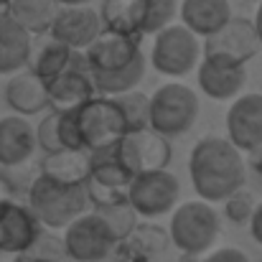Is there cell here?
I'll return each mask as SVG.
<instances>
[{"mask_svg": "<svg viewBox=\"0 0 262 262\" xmlns=\"http://www.w3.org/2000/svg\"><path fill=\"white\" fill-rule=\"evenodd\" d=\"M140 41L135 36L115 33L102 28V33L84 49L89 74H110L117 69H125L140 56Z\"/></svg>", "mask_w": 262, "mask_h": 262, "instance_id": "11", "label": "cell"}, {"mask_svg": "<svg viewBox=\"0 0 262 262\" xmlns=\"http://www.w3.org/2000/svg\"><path fill=\"white\" fill-rule=\"evenodd\" d=\"M28 209L49 229H67L87 209L84 186H59L38 176L28 188Z\"/></svg>", "mask_w": 262, "mask_h": 262, "instance_id": "3", "label": "cell"}, {"mask_svg": "<svg viewBox=\"0 0 262 262\" xmlns=\"http://www.w3.org/2000/svg\"><path fill=\"white\" fill-rule=\"evenodd\" d=\"M181 262H204V260H201V255H183Z\"/></svg>", "mask_w": 262, "mask_h": 262, "instance_id": "36", "label": "cell"}, {"mask_svg": "<svg viewBox=\"0 0 262 262\" xmlns=\"http://www.w3.org/2000/svg\"><path fill=\"white\" fill-rule=\"evenodd\" d=\"M260 49V38H257L252 20L234 18V15L227 20V26H222L216 33H211L201 46L204 59L232 64V67H245L250 59L257 56Z\"/></svg>", "mask_w": 262, "mask_h": 262, "instance_id": "6", "label": "cell"}, {"mask_svg": "<svg viewBox=\"0 0 262 262\" xmlns=\"http://www.w3.org/2000/svg\"><path fill=\"white\" fill-rule=\"evenodd\" d=\"M36 150V133L26 117L8 115L0 117V166L15 168L31 161Z\"/></svg>", "mask_w": 262, "mask_h": 262, "instance_id": "16", "label": "cell"}, {"mask_svg": "<svg viewBox=\"0 0 262 262\" xmlns=\"http://www.w3.org/2000/svg\"><path fill=\"white\" fill-rule=\"evenodd\" d=\"M5 102L18 117L26 115H38L49 107V94H46V82L33 77L31 72L13 74L10 82L5 84Z\"/></svg>", "mask_w": 262, "mask_h": 262, "instance_id": "20", "label": "cell"}, {"mask_svg": "<svg viewBox=\"0 0 262 262\" xmlns=\"http://www.w3.org/2000/svg\"><path fill=\"white\" fill-rule=\"evenodd\" d=\"M61 245H64V255L74 262H102L110 257L117 242L112 239L102 219L94 211H89L77 216L67 227Z\"/></svg>", "mask_w": 262, "mask_h": 262, "instance_id": "10", "label": "cell"}, {"mask_svg": "<svg viewBox=\"0 0 262 262\" xmlns=\"http://www.w3.org/2000/svg\"><path fill=\"white\" fill-rule=\"evenodd\" d=\"M115 158L130 178L156 173V171H166L171 161V145L150 127L140 133H125L122 140L115 145Z\"/></svg>", "mask_w": 262, "mask_h": 262, "instance_id": "7", "label": "cell"}, {"mask_svg": "<svg viewBox=\"0 0 262 262\" xmlns=\"http://www.w3.org/2000/svg\"><path fill=\"white\" fill-rule=\"evenodd\" d=\"M260 262H262V260H260Z\"/></svg>", "mask_w": 262, "mask_h": 262, "instance_id": "38", "label": "cell"}, {"mask_svg": "<svg viewBox=\"0 0 262 262\" xmlns=\"http://www.w3.org/2000/svg\"><path fill=\"white\" fill-rule=\"evenodd\" d=\"M204 262H250V257L239 247H222V250H214Z\"/></svg>", "mask_w": 262, "mask_h": 262, "instance_id": "30", "label": "cell"}, {"mask_svg": "<svg viewBox=\"0 0 262 262\" xmlns=\"http://www.w3.org/2000/svg\"><path fill=\"white\" fill-rule=\"evenodd\" d=\"M176 13H178L176 0H145L143 33H161L163 28L173 26Z\"/></svg>", "mask_w": 262, "mask_h": 262, "instance_id": "28", "label": "cell"}, {"mask_svg": "<svg viewBox=\"0 0 262 262\" xmlns=\"http://www.w3.org/2000/svg\"><path fill=\"white\" fill-rule=\"evenodd\" d=\"M94 214L102 219V224L107 227V232L112 234L115 242H122L135 232L138 214L133 211V206L127 201H117V204H110V206H97Z\"/></svg>", "mask_w": 262, "mask_h": 262, "instance_id": "26", "label": "cell"}, {"mask_svg": "<svg viewBox=\"0 0 262 262\" xmlns=\"http://www.w3.org/2000/svg\"><path fill=\"white\" fill-rule=\"evenodd\" d=\"M229 143L242 153L262 148V94H242L232 102L227 112Z\"/></svg>", "mask_w": 262, "mask_h": 262, "instance_id": "13", "label": "cell"}, {"mask_svg": "<svg viewBox=\"0 0 262 262\" xmlns=\"http://www.w3.org/2000/svg\"><path fill=\"white\" fill-rule=\"evenodd\" d=\"M13 204H15V188H13V183L5 176L0 173V214L8 206H13Z\"/></svg>", "mask_w": 262, "mask_h": 262, "instance_id": "31", "label": "cell"}, {"mask_svg": "<svg viewBox=\"0 0 262 262\" xmlns=\"http://www.w3.org/2000/svg\"><path fill=\"white\" fill-rule=\"evenodd\" d=\"M199 59H201V43L188 28L168 26L161 33H156V43L150 51L156 72L166 77H186L188 72H193Z\"/></svg>", "mask_w": 262, "mask_h": 262, "instance_id": "8", "label": "cell"}, {"mask_svg": "<svg viewBox=\"0 0 262 262\" xmlns=\"http://www.w3.org/2000/svg\"><path fill=\"white\" fill-rule=\"evenodd\" d=\"M13 262H51V260H46V257H41V255H36V252H23V255H18Z\"/></svg>", "mask_w": 262, "mask_h": 262, "instance_id": "33", "label": "cell"}, {"mask_svg": "<svg viewBox=\"0 0 262 262\" xmlns=\"http://www.w3.org/2000/svg\"><path fill=\"white\" fill-rule=\"evenodd\" d=\"M252 209H255V206L250 204V199H247L242 191H237L234 196L227 199V214H229L232 222H245V219H250Z\"/></svg>", "mask_w": 262, "mask_h": 262, "instance_id": "29", "label": "cell"}, {"mask_svg": "<svg viewBox=\"0 0 262 262\" xmlns=\"http://www.w3.org/2000/svg\"><path fill=\"white\" fill-rule=\"evenodd\" d=\"M143 15H145V0H104L99 10L102 28L135 38L143 33Z\"/></svg>", "mask_w": 262, "mask_h": 262, "instance_id": "22", "label": "cell"}, {"mask_svg": "<svg viewBox=\"0 0 262 262\" xmlns=\"http://www.w3.org/2000/svg\"><path fill=\"white\" fill-rule=\"evenodd\" d=\"M143 77H145V56L140 54L125 69H117L110 74H92V82H94V89L102 92L104 97H120V94L135 92V87L143 82Z\"/></svg>", "mask_w": 262, "mask_h": 262, "instance_id": "25", "label": "cell"}, {"mask_svg": "<svg viewBox=\"0 0 262 262\" xmlns=\"http://www.w3.org/2000/svg\"><path fill=\"white\" fill-rule=\"evenodd\" d=\"M0 3H10V0H0Z\"/></svg>", "mask_w": 262, "mask_h": 262, "instance_id": "37", "label": "cell"}, {"mask_svg": "<svg viewBox=\"0 0 262 262\" xmlns=\"http://www.w3.org/2000/svg\"><path fill=\"white\" fill-rule=\"evenodd\" d=\"M252 26H255V31H257V38H260V46H262V3H260V8H257V15H255Z\"/></svg>", "mask_w": 262, "mask_h": 262, "instance_id": "34", "label": "cell"}, {"mask_svg": "<svg viewBox=\"0 0 262 262\" xmlns=\"http://www.w3.org/2000/svg\"><path fill=\"white\" fill-rule=\"evenodd\" d=\"M181 183L171 171L135 176L127 186V204L138 216H163L168 214L178 201Z\"/></svg>", "mask_w": 262, "mask_h": 262, "instance_id": "9", "label": "cell"}, {"mask_svg": "<svg viewBox=\"0 0 262 262\" xmlns=\"http://www.w3.org/2000/svg\"><path fill=\"white\" fill-rule=\"evenodd\" d=\"M72 61V49H67L64 43L54 41L51 36L43 38L41 43H36L31 49V56H28V72L33 77H38L41 82H51L54 77H59Z\"/></svg>", "mask_w": 262, "mask_h": 262, "instance_id": "23", "label": "cell"}, {"mask_svg": "<svg viewBox=\"0 0 262 262\" xmlns=\"http://www.w3.org/2000/svg\"><path fill=\"white\" fill-rule=\"evenodd\" d=\"M178 13L183 28H188L196 38H209L222 26H227V20L232 18V5L229 0H183L178 5Z\"/></svg>", "mask_w": 262, "mask_h": 262, "instance_id": "17", "label": "cell"}, {"mask_svg": "<svg viewBox=\"0 0 262 262\" xmlns=\"http://www.w3.org/2000/svg\"><path fill=\"white\" fill-rule=\"evenodd\" d=\"M245 84H247L245 67H232V64L209 61V59L199 64V87L216 102L237 99Z\"/></svg>", "mask_w": 262, "mask_h": 262, "instance_id": "18", "label": "cell"}, {"mask_svg": "<svg viewBox=\"0 0 262 262\" xmlns=\"http://www.w3.org/2000/svg\"><path fill=\"white\" fill-rule=\"evenodd\" d=\"M250 234H252V239L262 247V201L252 209V214H250Z\"/></svg>", "mask_w": 262, "mask_h": 262, "instance_id": "32", "label": "cell"}, {"mask_svg": "<svg viewBox=\"0 0 262 262\" xmlns=\"http://www.w3.org/2000/svg\"><path fill=\"white\" fill-rule=\"evenodd\" d=\"M46 94H49V107H54V112H74L92 97H97V89L89 69L67 67L59 77L46 82Z\"/></svg>", "mask_w": 262, "mask_h": 262, "instance_id": "15", "label": "cell"}, {"mask_svg": "<svg viewBox=\"0 0 262 262\" xmlns=\"http://www.w3.org/2000/svg\"><path fill=\"white\" fill-rule=\"evenodd\" d=\"M56 13V0H10V18L31 36L49 33Z\"/></svg>", "mask_w": 262, "mask_h": 262, "instance_id": "24", "label": "cell"}, {"mask_svg": "<svg viewBox=\"0 0 262 262\" xmlns=\"http://www.w3.org/2000/svg\"><path fill=\"white\" fill-rule=\"evenodd\" d=\"M171 239L183 255H204L214 247L222 222L211 204L206 201H186L171 216Z\"/></svg>", "mask_w": 262, "mask_h": 262, "instance_id": "4", "label": "cell"}, {"mask_svg": "<svg viewBox=\"0 0 262 262\" xmlns=\"http://www.w3.org/2000/svg\"><path fill=\"white\" fill-rule=\"evenodd\" d=\"M110 99L122 112L127 133L148 130V94L135 89V92H127V94H120V97H110Z\"/></svg>", "mask_w": 262, "mask_h": 262, "instance_id": "27", "label": "cell"}, {"mask_svg": "<svg viewBox=\"0 0 262 262\" xmlns=\"http://www.w3.org/2000/svg\"><path fill=\"white\" fill-rule=\"evenodd\" d=\"M41 234H43V227L26 204L15 201L0 214V252H10L18 257L28 252L38 242Z\"/></svg>", "mask_w": 262, "mask_h": 262, "instance_id": "14", "label": "cell"}, {"mask_svg": "<svg viewBox=\"0 0 262 262\" xmlns=\"http://www.w3.org/2000/svg\"><path fill=\"white\" fill-rule=\"evenodd\" d=\"M92 173L89 150H59L41 161V176L59 186H84Z\"/></svg>", "mask_w": 262, "mask_h": 262, "instance_id": "19", "label": "cell"}, {"mask_svg": "<svg viewBox=\"0 0 262 262\" xmlns=\"http://www.w3.org/2000/svg\"><path fill=\"white\" fill-rule=\"evenodd\" d=\"M89 0H56L59 8H74V5H87Z\"/></svg>", "mask_w": 262, "mask_h": 262, "instance_id": "35", "label": "cell"}, {"mask_svg": "<svg viewBox=\"0 0 262 262\" xmlns=\"http://www.w3.org/2000/svg\"><path fill=\"white\" fill-rule=\"evenodd\" d=\"M199 97L186 84L168 82L148 97V127L161 138H176L193 127L199 117Z\"/></svg>", "mask_w": 262, "mask_h": 262, "instance_id": "2", "label": "cell"}, {"mask_svg": "<svg viewBox=\"0 0 262 262\" xmlns=\"http://www.w3.org/2000/svg\"><path fill=\"white\" fill-rule=\"evenodd\" d=\"M33 41L10 15L0 18V74H13L28 64Z\"/></svg>", "mask_w": 262, "mask_h": 262, "instance_id": "21", "label": "cell"}, {"mask_svg": "<svg viewBox=\"0 0 262 262\" xmlns=\"http://www.w3.org/2000/svg\"><path fill=\"white\" fill-rule=\"evenodd\" d=\"M99 33H102L99 13L89 5L59 8V13L49 28V36L72 51H84Z\"/></svg>", "mask_w": 262, "mask_h": 262, "instance_id": "12", "label": "cell"}, {"mask_svg": "<svg viewBox=\"0 0 262 262\" xmlns=\"http://www.w3.org/2000/svg\"><path fill=\"white\" fill-rule=\"evenodd\" d=\"M188 173L196 193L211 204V201H227L237 191L245 188L247 166L242 153L219 135L201 138L191 156H188Z\"/></svg>", "mask_w": 262, "mask_h": 262, "instance_id": "1", "label": "cell"}, {"mask_svg": "<svg viewBox=\"0 0 262 262\" xmlns=\"http://www.w3.org/2000/svg\"><path fill=\"white\" fill-rule=\"evenodd\" d=\"M74 117L82 135V145L89 153L117 145L127 133L122 112L110 97H92L79 110H74Z\"/></svg>", "mask_w": 262, "mask_h": 262, "instance_id": "5", "label": "cell"}]
</instances>
